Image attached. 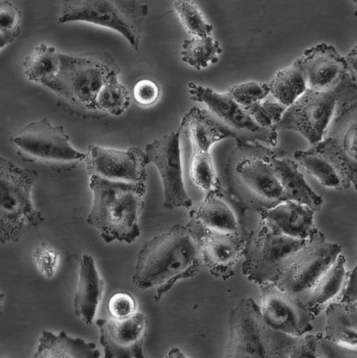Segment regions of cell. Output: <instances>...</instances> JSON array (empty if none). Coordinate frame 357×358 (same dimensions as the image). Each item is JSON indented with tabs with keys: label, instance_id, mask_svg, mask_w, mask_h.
I'll use <instances>...</instances> for the list:
<instances>
[{
	"label": "cell",
	"instance_id": "cell-1",
	"mask_svg": "<svg viewBox=\"0 0 357 358\" xmlns=\"http://www.w3.org/2000/svg\"><path fill=\"white\" fill-rule=\"evenodd\" d=\"M203 266L195 235L188 226L176 225L144 244L137 255L132 282L142 290L158 287L155 301Z\"/></svg>",
	"mask_w": 357,
	"mask_h": 358
},
{
	"label": "cell",
	"instance_id": "cell-2",
	"mask_svg": "<svg viewBox=\"0 0 357 358\" xmlns=\"http://www.w3.org/2000/svg\"><path fill=\"white\" fill-rule=\"evenodd\" d=\"M280 154L262 143L238 144L226 166V189L246 210L260 213L286 200L272 164Z\"/></svg>",
	"mask_w": 357,
	"mask_h": 358
},
{
	"label": "cell",
	"instance_id": "cell-3",
	"mask_svg": "<svg viewBox=\"0 0 357 358\" xmlns=\"http://www.w3.org/2000/svg\"><path fill=\"white\" fill-rule=\"evenodd\" d=\"M93 203L87 217L106 243L135 242L140 236L139 219L144 208L146 185L114 182L95 176L89 181Z\"/></svg>",
	"mask_w": 357,
	"mask_h": 358
},
{
	"label": "cell",
	"instance_id": "cell-4",
	"mask_svg": "<svg viewBox=\"0 0 357 358\" xmlns=\"http://www.w3.org/2000/svg\"><path fill=\"white\" fill-rule=\"evenodd\" d=\"M356 108V82L346 75L337 87L327 92L307 89L287 108L276 131H293L311 145L321 142L336 122Z\"/></svg>",
	"mask_w": 357,
	"mask_h": 358
},
{
	"label": "cell",
	"instance_id": "cell-5",
	"mask_svg": "<svg viewBox=\"0 0 357 358\" xmlns=\"http://www.w3.org/2000/svg\"><path fill=\"white\" fill-rule=\"evenodd\" d=\"M229 341L225 357L293 358L299 337L272 328L252 298L242 299L230 310Z\"/></svg>",
	"mask_w": 357,
	"mask_h": 358
},
{
	"label": "cell",
	"instance_id": "cell-6",
	"mask_svg": "<svg viewBox=\"0 0 357 358\" xmlns=\"http://www.w3.org/2000/svg\"><path fill=\"white\" fill-rule=\"evenodd\" d=\"M38 179L35 171L26 169L4 157L0 158V241L18 242L32 228L46 221L31 201Z\"/></svg>",
	"mask_w": 357,
	"mask_h": 358
},
{
	"label": "cell",
	"instance_id": "cell-7",
	"mask_svg": "<svg viewBox=\"0 0 357 358\" xmlns=\"http://www.w3.org/2000/svg\"><path fill=\"white\" fill-rule=\"evenodd\" d=\"M60 61L58 74L43 86L71 104L88 110H97L100 90L120 71L108 53L75 56L60 52Z\"/></svg>",
	"mask_w": 357,
	"mask_h": 358
},
{
	"label": "cell",
	"instance_id": "cell-8",
	"mask_svg": "<svg viewBox=\"0 0 357 358\" xmlns=\"http://www.w3.org/2000/svg\"><path fill=\"white\" fill-rule=\"evenodd\" d=\"M149 6L124 0H68L62 3L59 24L85 22L115 31L139 50Z\"/></svg>",
	"mask_w": 357,
	"mask_h": 358
},
{
	"label": "cell",
	"instance_id": "cell-9",
	"mask_svg": "<svg viewBox=\"0 0 357 358\" xmlns=\"http://www.w3.org/2000/svg\"><path fill=\"white\" fill-rule=\"evenodd\" d=\"M20 159L46 165L57 172L69 171L86 154L72 147L70 137L62 126H55L48 119L31 122L10 138Z\"/></svg>",
	"mask_w": 357,
	"mask_h": 358
},
{
	"label": "cell",
	"instance_id": "cell-10",
	"mask_svg": "<svg viewBox=\"0 0 357 358\" xmlns=\"http://www.w3.org/2000/svg\"><path fill=\"white\" fill-rule=\"evenodd\" d=\"M307 241L276 234L260 222L258 229L248 232L243 275L259 286L274 283Z\"/></svg>",
	"mask_w": 357,
	"mask_h": 358
},
{
	"label": "cell",
	"instance_id": "cell-11",
	"mask_svg": "<svg viewBox=\"0 0 357 358\" xmlns=\"http://www.w3.org/2000/svg\"><path fill=\"white\" fill-rule=\"evenodd\" d=\"M341 252L342 246L328 241L317 229L274 284L305 305L312 287Z\"/></svg>",
	"mask_w": 357,
	"mask_h": 358
},
{
	"label": "cell",
	"instance_id": "cell-12",
	"mask_svg": "<svg viewBox=\"0 0 357 358\" xmlns=\"http://www.w3.org/2000/svg\"><path fill=\"white\" fill-rule=\"evenodd\" d=\"M191 99L204 104L209 113L224 126L238 144L265 143L275 148L278 133L274 129L259 127L248 111L237 104L227 93L220 94L208 87L194 83L188 84Z\"/></svg>",
	"mask_w": 357,
	"mask_h": 358
},
{
	"label": "cell",
	"instance_id": "cell-13",
	"mask_svg": "<svg viewBox=\"0 0 357 358\" xmlns=\"http://www.w3.org/2000/svg\"><path fill=\"white\" fill-rule=\"evenodd\" d=\"M181 131H172L149 143L145 149L149 164L158 169L164 190V207L190 210L193 203L186 192L181 148Z\"/></svg>",
	"mask_w": 357,
	"mask_h": 358
},
{
	"label": "cell",
	"instance_id": "cell-14",
	"mask_svg": "<svg viewBox=\"0 0 357 358\" xmlns=\"http://www.w3.org/2000/svg\"><path fill=\"white\" fill-rule=\"evenodd\" d=\"M86 169L90 176H95L107 180L146 185V153L136 147L116 150L91 144L87 149Z\"/></svg>",
	"mask_w": 357,
	"mask_h": 358
},
{
	"label": "cell",
	"instance_id": "cell-15",
	"mask_svg": "<svg viewBox=\"0 0 357 358\" xmlns=\"http://www.w3.org/2000/svg\"><path fill=\"white\" fill-rule=\"evenodd\" d=\"M262 315L273 329L301 337L314 329L312 322L316 317L302 302L290 296L274 283L260 286Z\"/></svg>",
	"mask_w": 357,
	"mask_h": 358
},
{
	"label": "cell",
	"instance_id": "cell-16",
	"mask_svg": "<svg viewBox=\"0 0 357 358\" xmlns=\"http://www.w3.org/2000/svg\"><path fill=\"white\" fill-rule=\"evenodd\" d=\"M197 240L203 266L214 276L224 281L234 275V267L244 255L248 235L209 230L189 220Z\"/></svg>",
	"mask_w": 357,
	"mask_h": 358
},
{
	"label": "cell",
	"instance_id": "cell-17",
	"mask_svg": "<svg viewBox=\"0 0 357 358\" xmlns=\"http://www.w3.org/2000/svg\"><path fill=\"white\" fill-rule=\"evenodd\" d=\"M99 343L106 358H144L149 322L143 313L125 320L98 319Z\"/></svg>",
	"mask_w": 357,
	"mask_h": 358
},
{
	"label": "cell",
	"instance_id": "cell-18",
	"mask_svg": "<svg viewBox=\"0 0 357 358\" xmlns=\"http://www.w3.org/2000/svg\"><path fill=\"white\" fill-rule=\"evenodd\" d=\"M245 210L222 186L205 194L204 199L189 212L190 220L216 231L248 235Z\"/></svg>",
	"mask_w": 357,
	"mask_h": 358
},
{
	"label": "cell",
	"instance_id": "cell-19",
	"mask_svg": "<svg viewBox=\"0 0 357 358\" xmlns=\"http://www.w3.org/2000/svg\"><path fill=\"white\" fill-rule=\"evenodd\" d=\"M298 61L307 89L312 91H330L349 74L344 56L325 43L305 50Z\"/></svg>",
	"mask_w": 357,
	"mask_h": 358
},
{
	"label": "cell",
	"instance_id": "cell-20",
	"mask_svg": "<svg viewBox=\"0 0 357 358\" xmlns=\"http://www.w3.org/2000/svg\"><path fill=\"white\" fill-rule=\"evenodd\" d=\"M316 211L310 207L285 200L260 213V222L273 232L299 240H309L317 230Z\"/></svg>",
	"mask_w": 357,
	"mask_h": 358
},
{
	"label": "cell",
	"instance_id": "cell-21",
	"mask_svg": "<svg viewBox=\"0 0 357 358\" xmlns=\"http://www.w3.org/2000/svg\"><path fill=\"white\" fill-rule=\"evenodd\" d=\"M105 282L99 275L93 257L83 255L80 261L79 281L74 299V308L76 317L86 326L94 322L97 308L102 301Z\"/></svg>",
	"mask_w": 357,
	"mask_h": 358
},
{
	"label": "cell",
	"instance_id": "cell-22",
	"mask_svg": "<svg viewBox=\"0 0 357 358\" xmlns=\"http://www.w3.org/2000/svg\"><path fill=\"white\" fill-rule=\"evenodd\" d=\"M180 129L191 145L192 154L209 153L216 143L232 138L229 131L207 110L193 107L182 119Z\"/></svg>",
	"mask_w": 357,
	"mask_h": 358
},
{
	"label": "cell",
	"instance_id": "cell-23",
	"mask_svg": "<svg viewBox=\"0 0 357 358\" xmlns=\"http://www.w3.org/2000/svg\"><path fill=\"white\" fill-rule=\"evenodd\" d=\"M272 164L283 188L286 200L307 206L316 212L321 209L323 205L322 196L309 185L295 161L278 154L273 157Z\"/></svg>",
	"mask_w": 357,
	"mask_h": 358
},
{
	"label": "cell",
	"instance_id": "cell-24",
	"mask_svg": "<svg viewBox=\"0 0 357 358\" xmlns=\"http://www.w3.org/2000/svg\"><path fill=\"white\" fill-rule=\"evenodd\" d=\"M100 352L94 343L74 338L62 331L55 334L43 330L33 358H99Z\"/></svg>",
	"mask_w": 357,
	"mask_h": 358
},
{
	"label": "cell",
	"instance_id": "cell-25",
	"mask_svg": "<svg viewBox=\"0 0 357 358\" xmlns=\"http://www.w3.org/2000/svg\"><path fill=\"white\" fill-rule=\"evenodd\" d=\"M325 337L351 348L357 346V305L333 301L326 307Z\"/></svg>",
	"mask_w": 357,
	"mask_h": 358
},
{
	"label": "cell",
	"instance_id": "cell-26",
	"mask_svg": "<svg viewBox=\"0 0 357 358\" xmlns=\"http://www.w3.org/2000/svg\"><path fill=\"white\" fill-rule=\"evenodd\" d=\"M345 264V257L340 254L310 291L305 306L316 317L338 296L347 273Z\"/></svg>",
	"mask_w": 357,
	"mask_h": 358
},
{
	"label": "cell",
	"instance_id": "cell-27",
	"mask_svg": "<svg viewBox=\"0 0 357 358\" xmlns=\"http://www.w3.org/2000/svg\"><path fill=\"white\" fill-rule=\"evenodd\" d=\"M295 160L323 186L343 190L351 187L338 166L327 156L311 147L307 150H298L294 154Z\"/></svg>",
	"mask_w": 357,
	"mask_h": 358
},
{
	"label": "cell",
	"instance_id": "cell-28",
	"mask_svg": "<svg viewBox=\"0 0 357 358\" xmlns=\"http://www.w3.org/2000/svg\"><path fill=\"white\" fill-rule=\"evenodd\" d=\"M23 66L29 81L44 85L59 71L60 52L53 47L41 43L27 56Z\"/></svg>",
	"mask_w": 357,
	"mask_h": 358
},
{
	"label": "cell",
	"instance_id": "cell-29",
	"mask_svg": "<svg viewBox=\"0 0 357 358\" xmlns=\"http://www.w3.org/2000/svg\"><path fill=\"white\" fill-rule=\"evenodd\" d=\"M270 94L286 108L293 106L307 91L305 78L298 59L278 71L270 84Z\"/></svg>",
	"mask_w": 357,
	"mask_h": 358
},
{
	"label": "cell",
	"instance_id": "cell-30",
	"mask_svg": "<svg viewBox=\"0 0 357 358\" xmlns=\"http://www.w3.org/2000/svg\"><path fill=\"white\" fill-rule=\"evenodd\" d=\"M222 53L220 43L213 36L191 38L183 41L181 60L196 71L217 64Z\"/></svg>",
	"mask_w": 357,
	"mask_h": 358
},
{
	"label": "cell",
	"instance_id": "cell-31",
	"mask_svg": "<svg viewBox=\"0 0 357 358\" xmlns=\"http://www.w3.org/2000/svg\"><path fill=\"white\" fill-rule=\"evenodd\" d=\"M131 103L127 87L118 80V76L111 78L103 87L96 100L97 110L118 117L125 113Z\"/></svg>",
	"mask_w": 357,
	"mask_h": 358
},
{
	"label": "cell",
	"instance_id": "cell-32",
	"mask_svg": "<svg viewBox=\"0 0 357 358\" xmlns=\"http://www.w3.org/2000/svg\"><path fill=\"white\" fill-rule=\"evenodd\" d=\"M188 167L193 185L204 194L221 186L210 152L191 154Z\"/></svg>",
	"mask_w": 357,
	"mask_h": 358
},
{
	"label": "cell",
	"instance_id": "cell-33",
	"mask_svg": "<svg viewBox=\"0 0 357 358\" xmlns=\"http://www.w3.org/2000/svg\"><path fill=\"white\" fill-rule=\"evenodd\" d=\"M173 8L183 29L192 38L211 36L214 27L209 24L195 2L178 0L173 3Z\"/></svg>",
	"mask_w": 357,
	"mask_h": 358
},
{
	"label": "cell",
	"instance_id": "cell-34",
	"mask_svg": "<svg viewBox=\"0 0 357 358\" xmlns=\"http://www.w3.org/2000/svg\"><path fill=\"white\" fill-rule=\"evenodd\" d=\"M22 13L13 3L0 1V48L1 50L13 43L21 31Z\"/></svg>",
	"mask_w": 357,
	"mask_h": 358
},
{
	"label": "cell",
	"instance_id": "cell-35",
	"mask_svg": "<svg viewBox=\"0 0 357 358\" xmlns=\"http://www.w3.org/2000/svg\"><path fill=\"white\" fill-rule=\"evenodd\" d=\"M227 94L237 104L246 109L265 100L270 94V87L266 83L248 82L231 87Z\"/></svg>",
	"mask_w": 357,
	"mask_h": 358
},
{
	"label": "cell",
	"instance_id": "cell-36",
	"mask_svg": "<svg viewBox=\"0 0 357 358\" xmlns=\"http://www.w3.org/2000/svg\"><path fill=\"white\" fill-rule=\"evenodd\" d=\"M286 109V107L278 102L263 100L245 110L256 124L262 129H271L282 120Z\"/></svg>",
	"mask_w": 357,
	"mask_h": 358
},
{
	"label": "cell",
	"instance_id": "cell-37",
	"mask_svg": "<svg viewBox=\"0 0 357 358\" xmlns=\"http://www.w3.org/2000/svg\"><path fill=\"white\" fill-rule=\"evenodd\" d=\"M316 358H356V349L328 339L321 333L316 334Z\"/></svg>",
	"mask_w": 357,
	"mask_h": 358
},
{
	"label": "cell",
	"instance_id": "cell-38",
	"mask_svg": "<svg viewBox=\"0 0 357 358\" xmlns=\"http://www.w3.org/2000/svg\"><path fill=\"white\" fill-rule=\"evenodd\" d=\"M60 253L47 244H41L33 252V259L39 273L48 278H52L58 266Z\"/></svg>",
	"mask_w": 357,
	"mask_h": 358
},
{
	"label": "cell",
	"instance_id": "cell-39",
	"mask_svg": "<svg viewBox=\"0 0 357 358\" xmlns=\"http://www.w3.org/2000/svg\"><path fill=\"white\" fill-rule=\"evenodd\" d=\"M109 315L116 320H125L136 313V299L125 292H118L111 296L108 304Z\"/></svg>",
	"mask_w": 357,
	"mask_h": 358
},
{
	"label": "cell",
	"instance_id": "cell-40",
	"mask_svg": "<svg viewBox=\"0 0 357 358\" xmlns=\"http://www.w3.org/2000/svg\"><path fill=\"white\" fill-rule=\"evenodd\" d=\"M133 97L141 106H153L160 98V89L158 83L150 80H141L133 87Z\"/></svg>",
	"mask_w": 357,
	"mask_h": 358
},
{
	"label": "cell",
	"instance_id": "cell-41",
	"mask_svg": "<svg viewBox=\"0 0 357 358\" xmlns=\"http://www.w3.org/2000/svg\"><path fill=\"white\" fill-rule=\"evenodd\" d=\"M336 301L346 305H357L356 266L346 273L340 292Z\"/></svg>",
	"mask_w": 357,
	"mask_h": 358
},
{
	"label": "cell",
	"instance_id": "cell-42",
	"mask_svg": "<svg viewBox=\"0 0 357 358\" xmlns=\"http://www.w3.org/2000/svg\"><path fill=\"white\" fill-rule=\"evenodd\" d=\"M316 334H309V333L299 337L293 358H316Z\"/></svg>",
	"mask_w": 357,
	"mask_h": 358
},
{
	"label": "cell",
	"instance_id": "cell-43",
	"mask_svg": "<svg viewBox=\"0 0 357 358\" xmlns=\"http://www.w3.org/2000/svg\"><path fill=\"white\" fill-rule=\"evenodd\" d=\"M346 66H347L348 73L352 78V80L356 82V69H357V50L356 46L345 56H344Z\"/></svg>",
	"mask_w": 357,
	"mask_h": 358
},
{
	"label": "cell",
	"instance_id": "cell-44",
	"mask_svg": "<svg viewBox=\"0 0 357 358\" xmlns=\"http://www.w3.org/2000/svg\"><path fill=\"white\" fill-rule=\"evenodd\" d=\"M167 357H186V355L177 347H172L169 353L166 355Z\"/></svg>",
	"mask_w": 357,
	"mask_h": 358
}]
</instances>
